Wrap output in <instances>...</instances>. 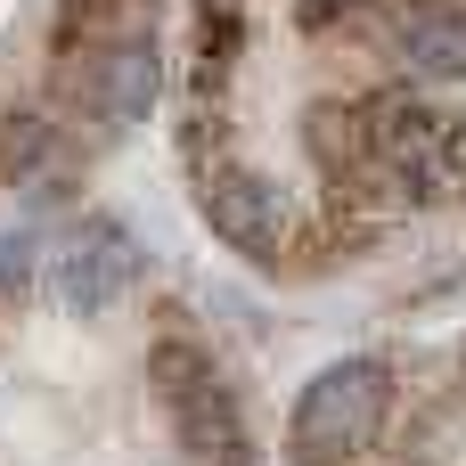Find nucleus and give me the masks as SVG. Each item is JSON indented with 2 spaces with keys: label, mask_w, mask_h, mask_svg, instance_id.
<instances>
[{
  "label": "nucleus",
  "mask_w": 466,
  "mask_h": 466,
  "mask_svg": "<svg viewBox=\"0 0 466 466\" xmlns=\"http://www.w3.org/2000/svg\"><path fill=\"white\" fill-rule=\"evenodd\" d=\"M352 139L360 164L385 197V213H434L466 188V131L459 115H442L426 90H377L352 106Z\"/></svg>",
  "instance_id": "nucleus-1"
},
{
  "label": "nucleus",
  "mask_w": 466,
  "mask_h": 466,
  "mask_svg": "<svg viewBox=\"0 0 466 466\" xmlns=\"http://www.w3.org/2000/svg\"><path fill=\"white\" fill-rule=\"evenodd\" d=\"M393 401H401V385H393L385 360H369V352L328 360V369L295 393V418H287L295 466H360L377 442H385Z\"/></svg>",
  "instance_id": "nucleus-2"
},
{
  "label": "nucleus",
  "mask_w": 466,
  "mask_h": 466,
  "mask_svg": "<svg viewBox=\"0 0 466 466\" xmlns=\"http://www.w3.org/2000/svg\"><path fill=\"white\" fill-rule=\"evenodd\" d=\"M197 213L213 221V238L229 246V254H246V262H287L295 254V238H303V221H295V205H287V188L262 172V164H246V156H221V164H205L197 172Z\"/></svg>",
  "instance_id": "nucleus-3"
},
{
  "label": "nucleus",
  "mask_w": 466,
  "mask_h": 466,
  "mask_svg": "<svg viewBox=\"0 0 466 466\" xmlns=\"http://www.w3.org/2000/svg\"><path fill=\"white\" fill-rule=\"evenodd\" d=\"M139 279H147V254H139L131 221H115V213H82L66 229V246L49 254V295L66 319H106Z\"/></svg>",
  "instance_id": "nucleus-4"
},
{
  "label": "nucleus",
  "mask_w": 466,
  "mask_h": 466,
  "mask_svg": "<svg viewBox=\"0 0 466 466\" xmlns=\"http://www.w3.org/2000/svg\"><path fill=\"white\" fill-rule=\"evenodd\" d=\"M164 410H172V426H180L188 459L246 466V418H238V393H229V377H205L197 393H180V401H164Z\"/></svg>",
  "instance_id": "nucleus-5"
},
{
  "label": "nucleus",
  "mask_w": 466,
  "mask_h": 466,
  "mask_svg": "<svg viewBox=\"0 0 466 466\" xmlns=\"http://www.w3.org/2000/svg\"><path fill=\"white\" fill-rule=\"evenodd\" d=\"M393 41H401V57H410L418 82H466V8H459V0L401 16Z\"/></svg>",
  "instance_id": "nucleus-6"
},
{
  "label": "nucleus",
  "mask_w": 466,
  "mask_h": 466,
  "mask_svg": "<svg viewBox=\"0 0 466 466\" xmlns=\"http://www.w3.org/2000/svg\"><path fill=\"white\" fill-rule=\"evenodd\" d=\"M25 295H33V238L0 229V303H25Z\"/></svg>",
  "instance_id": "nucleus-7"
},
{
  "label": "nucleus",
  "mask_w": 466,
  "mask_h": 466,
  "mask_svg": "<svg viewBox=\"0 0 466 466\" xmlns=\"http://www.w3.org/2000/svg\"><path fill=\"white\" fill-rule=\"evenodd\" d=\"M459 393H466V352H459Z\"/></svg>",
  "instance_id": "nucleus-8"
}]
</instances>
